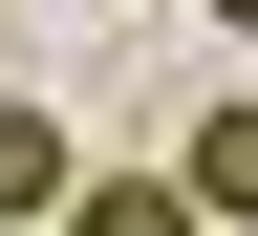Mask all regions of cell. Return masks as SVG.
Listing matches in <instances>:
<instances>
[{"instance_id":"cell-1","label":"cell","mask_w":258,"mask_h":236,"mask_svg":"<svg viewBox=\"0 0 258 236\" xmlns=\"http://www.w3.org/2000/svg\"><path fill=\"white\" fill-rule=\"evenodd\" d=\"M64 236H215V215H194V172H86Z\"/></svg>"},{"instance_id":"cell-2","label":"cell","mask_w":258,"mask_h":236,"mask_svg":"<svg viewBox=\"0 0 258 236\" xmlns=\"http://www.w3.org/2000/svg\"><path fill=\"white\" fill-rule=\"evenodd\" d=\"M64 193H86V150H64L43 108H0V215H64Z\"/></svg>"},{"instance_id":"cell-3","label":"cell","mask_w":258,"mask_h":236,"mask_svg":"<svg viewBox=\"0 0 258 236\" xmlns=\"http://www.w3.org/2000/svg\"><path fill=\"white\" fill-rule=\"evenodd\" d=\"M172 172H194V215H258V108H194Z\"/></svg>"},{"instance_id":"cell-4","label":"cell","mask_w":258,"mask_h":236,"mask_svg":"<svg viewBox=\"0 0 258 236\" xmlns=\"http://www.w3.org/2000/svg\"><path fill=\"white\" fill-rule=\"evenodd\" d=\"M215 22H258V0H215Z\"/></svg>"}]
</instances>
